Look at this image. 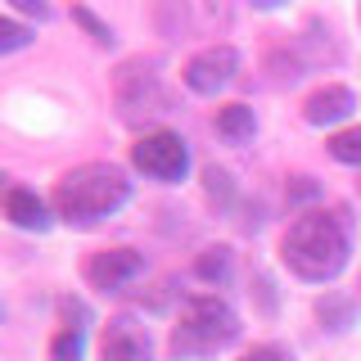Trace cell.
Instances as JSON below:
<instances>
[{"label":"cell","instance_id":"cell-1","mask_svg":"<svg viewBox=\"0 0 361 361\" xmlns=\"http://www.w3.org/2000/svg\"><path fill=\"white\" fill-rule=\"evenodd\" d=\"M348 253H353V244H348L343 212H325V208L293 217V226L285 231V244H280L285 267L298 280H312V285L334 280L348 267Z\"/></svg>","mask_w":361,"mask_h":361},{"label":"cell","instance_id":"cell-2","mask_svg":"<svg viewBox=\"0 0 361 361\" xmlns=\"http://www.w3.org/2000/svg\"><path fill=\"white\" fill-rule=\"evenodd\" d=\"M131 199V180L113 163H82L54 185V212L68 226H95Z\"/></svg>","mask_w":361,"mask_h":361},{"label":"cell","instance_id":"cell-3","mask_svg":"<svg viewBox=\"0 0 361 361\" xmlns=\"http://www.w3.org/2000/svg\"><path fill=\"white\" fill-rule=\"evenodd\" d=\"M240 338V316H235L231 302L212 298V293H199V298L185 302L180 312V325L172 330V357L190 361V357H212L221 348H231Z\"/></svg>","mask_w":361,"mask_h":361},{"label":"cell","instance_id":"cell-4","mask_svg":"<svg viewBox=\"0 0 361 361\" xmlns=\"http://www.w3.org/2000/svg\"><path fill=\"white\" fill-rule=\"evenodd\" d=\"M113 95H118V113L122 122H154L163 113H172V95L158 82V73L149 63H122L113 77Z\"/></svg>","mask_w":361,"mask_h":361},{"label":"cell","instance_id":"cell-5","mask_svg":"<svg viewBox=\"0 0 361 361\" xmlns=\"http://www.w3.org/2000/svg\"><path fill=\"white\" fill-rule=\"evenodd\" d=\"M131 163L154 180H180L190 172V149L176 131H145L131 145Z\"/></svg>","mask_w":361,"mask_h":361},{"label":"cell","instance_id":"cell-6","mask_svg":"<svg viewBox=\"0 0 361 361\" xmlns=\"http://www.w3.org/2000/svg\"><path fill=\"white\" fill-rule=\"evenodd\" d=\"M235 73H240V54H235V45H208V50L190 54L185 63V86L195 90V95H217L235 82Z\"/></svg>","mask_w":361,"mask_h":361},{"label":"cell","instance_id":"cell-7","mask_svg":"<svg viewBox=\"0 0 361 361\" xmlns=\"http://www.w3.org/2000/svg\"><path fill=\"white\" fill-rule=\"evenodd\" d=\"M140 271H145V253H135V248H109V253H95L86 262V280L104 293H118L122 285H131Z\"/></svg>","mask_w":361,"mask_h":361},{"label":"cell","instance_id":"cell-8","mask_svg":"<svg viewBox=\"0 0 361 361\" xmlns=\"http://www.w3.org/2000/svg\"><path fill=\"white\" fill-rule=\"evenodd\" d=\"M104 361H154L149 330L131 316H113L104 325Z\"/></svg>","mask_w":361,"mask_h":361},{"label":"cell","instance_id":"cell-9","mask_svg":"<svg viewBox=\"0 0 361 361\" xmlns=\"http://www.w3.org/2000/svg\"><path fill=\"white\" fill-rule=\"evenodd\" d=\"M357 109V95L348 86H321L307 95V104H302V118L312 122V127H334V122L353 118Z\"/></svg>","mask_w":361,"mask_h":361},{"label":"cell","instance_id":"cell-10","mask_svg":"<svg viewBox=\"0 0 361 361\" xmlns=\"http://www.w3.org/2000/svg\"><path fill=\"white\" fill-rule=\"evenodd\" d=\"M5 217L18 226V231H45L50 226V212H45V203L32 195V190H23V185H14L5 195Z\"/></svg>","mask_w":361,"mask_h":361},{"label":"cell","instance_id":"cell-11","mask_svg":"<svg viewBox=\"0 0 361 361\" xmlns=\"http://www.w3.org/2000/svg\"><path fill=\"white\" fill-rule=\"evenodd\" d=\"M217 131H221V140H231V145H244L248 135L257 131V118H253V109H248V104H226V109H217Z\"/></svg>","mask_w":361,"mask_h":361},{"label":"cell","instance_id":"cell-12","mask_svg":"<svg viewBox=\"0 0 361 361\" xmlns=\"http://www.w3.org/2000/svg\"><path fill=\"white\" fill-rule=\"evenodd\" d=\"M330 154H334V163H343V167H361V127L334 131L330 135Z\"/></svg>","mask_w":361,"mask_h":361},{"label":"cell","instance_id":"cell-13","mask_svg":"<svg viewBox=\"0 0 361 361\" xmlns=\"http://www.w3.org/2000/svg\"><path fill=\"white\" fill-rule=\"evenodd\" d=\"M86 353V334H82V325H68V330L54 334V343H50V361H82Z\"/></svg>","mask_w":361,"mask_h":361},{"label":"cell","instance_id":"cell-14","mask_svg":"<svg viewBox=\"0 0 361 361\" xmlns=\"http://www.w3.org/2000/svg\"><path fill=\"white\" fill-rule=\"evenodd\" d=\"M316 316H321L330 330H348V325H353V302H343V298H321V302H316Z\"/></svg>","mask_w":361,"mask_h":361},{"label":"cell","instance_id":"cell-15","mask_svg":"<svg viewBox=\"0 0 361 361\" xmlns=\"http://www.w3.org/2000/svg\"><path fill=\"white\" fill-rule=\"evenodd\" d=\"M226 267H231V248H203L199 262H195L199 280H221V276H226Z\"/></svg>","mask_w":361,"mask_h":361},{"label":"cell","instance_id":"cell-16","mask_svg":"<svg viewBox=\"0 0 361 361\" xmlns=\"http://www.w3.org/2000/svg\"><path fill=\"white\" fill-rule=\"evenodd\" d=\"M32 41V32L23 27V23H14V18H0V54H9V50H23V45Z\"/></svg>","mask_w":361,"mask_h":361},{"label":"cell","instance_id":"cell-17","mask_svg":"<svg viewBox=\"0 0 361 361\" xmlns=\"http://www.w3.org/2000/svg\"><path fill=\"white\" fill-rule=\"evenodd\" d=\"M73 18L82 23V27H86V32H90V37H95L99 45H113V27H109V23H99V18L90 14L86 5H77V9H73Z\"/></svg>","mask_w":361,"mask_h":361},{"label":"cell","instance_id":"cell-18","mask_svg":"<svg viewBox=\"0 0 361 361\" xmlns=\"http://www.w3.org/2000/svg\"><path fill=\"white\" fill-rule=\"evenodd\" d=\"M240 361H293V353L280 348V343H257V348H248Z\"/></svg>","mask_w":361,"mask_h":361},{"label":"cell","instance_id":"cell-19","mask_svg":"<svg viewBox=\"0 0 361 361\" xmlns=\"http://www.w3.org/2000/svg\"><path fill=\"white\" fill-rule=\"evenodd\" d=\"M203 180H208V195H212V199H231V176H226V172L208 167V172H203Z\"/></svg>","mask_w":361,"mask_h":361},{"label":"cell","instance_id":"cell-20","mask_svg":"<svg viewBox=\"0 0 361 361\" xmlns=\"http://www.w3.org/2000/svg\"><path fill=\"white\" fill-rule=\"evenodd\" d=\"M14 5L23 9V14H37V18H45V14H50V9H45V5H37V0H14Z\"/></svg>","mask_w":361,"mask_h":361}]
</instances>
